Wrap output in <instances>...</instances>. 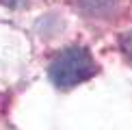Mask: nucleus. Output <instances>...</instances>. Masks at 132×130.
<instances>
[{
	"label": "nucleus",
	"mask_w": 132,
	"mask_h": 130,
	"mask_svg": "<svg viewBox=\"0 0 132 130\" xmlns=\"http://www.w3.org/2000/svg\"><path fill=\"white\" fill-rule=\"evenodd\" d=\"M95 72L97 65L87 48H67V50L59 52L48 69L50 80L59 89H71V87L89 80Z\"/></svg>",
	"instance_id": "f257e3e1"
},
{
	"label": "nucleus",
	"mask_w": 132,
	"mask_h": 130,
	"mask_svg": "<svg viewBox=\"0 0 132 130\" xmlns=\"http://www.w3.org/2000/svg\"><path fill=\"white\" fill-rule=\"evenodd\" d=\"M121 0H78V7L89 18H111L119 9Z\"/></svg>",
	"instance_id": "f03ea898"
},
{
	"label": "nucleus",
	"mask_w": 132,
	"mask_h": 130,
	"mask_svg": "<svg viewBox=\"0 0 132 130\" xmlns=\"http://www.w3.org/2000/svg\"><path fill=\"white\" fill-rule=\"evenodd\" d=\"M121 46H123V52H126V56H128L130 61H132V32H128V35L123 37Z\"/></svg>",
	"instance_id": "7ed1b4c3"
}]
</instances>
